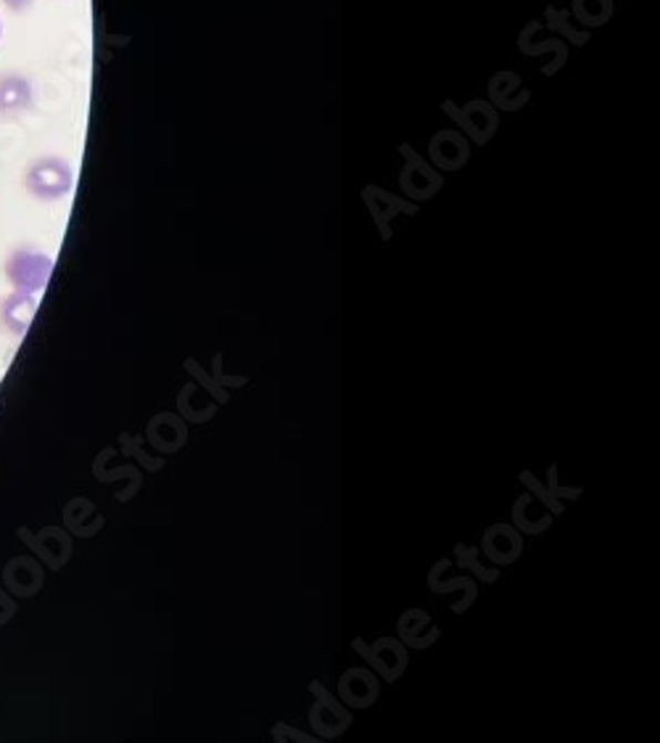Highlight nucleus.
I'll return each mask as SVG.
<instances>
[{
  "mask_svg": "<svg viewBox=\"0 0 660 743\" xmlns=\"http://www.w3.org/2000/svg\"><path fill=\"white\" fill-rule=\"evenodd\" d=\"M51 271L53 259L45 252L34 250V246H19V250H13L3 265L6 281H9L13 292L34 294V297L45 288Z\"/></svg>",
  "mask_w": 660,
  "mask_h": 743,
  "instance_id": "f257e3e1",
  "label": "nucleus"
},
{
  "mask_svg": "<svg viewBox=\"0 0 660 743\" xmlns=\"http://www.w3.org/2000/svg\"><path fill=\"white\" fill-rule=\"evenodd\" d=\"M74 172L59 156H40L24 172V189L40 202H56L72 191Z\"/></svg>",
  "mask_w": 660,
  "mask_h": 743,
  "instance_id": "f03ea898",
  "label": "nucleus"
},
{
  "mask_svg": "<svg viewBox=\"0 0 660 743\" xmlns=\"http://www.w3.org/2000/svg\"><path fill=\"white\" fill-rule=\"evenodd\" d=\"M34 313H38V297L34 294L11 292L9 297L0 302V326L13 339H22L30 332Z\"/></svg>",
  "mask_w": 660,
  "mask_h": 743,
  "instance_id": "7ed1b4c3",
  "label": "nucleus"
},
{
  "mask_svg": "<svg viewBox=\"0 0 660 743\" xmlns=\"http://www.w3.org/2000/svg\"><path fill=\"white\" fill-rule=\"evenodd\" d=\"M34 103L32 82L19 72L0 74V116H19Z\"/></svg>",
  "mask_w": 660,
  "mask_h": 743,
  "instance_id": "20e7f679",
  "label": "nucleus"
},
{
  "mask_svg": "<svg viewBox=\"0 0 660 743\" xmlns=\"http://www.w3.org/2000/svg\"><path fill=\"white\" fill-rule=\"evenodd\" d=\"M0 3H3L9 11H24L30 9L32 0H0Z\"/></svg>",
  "mask_w": 660,
  "mask_h": 743,
  "instance_id": "39448f33",
  "label": "nucleus"
}]
</instances>
